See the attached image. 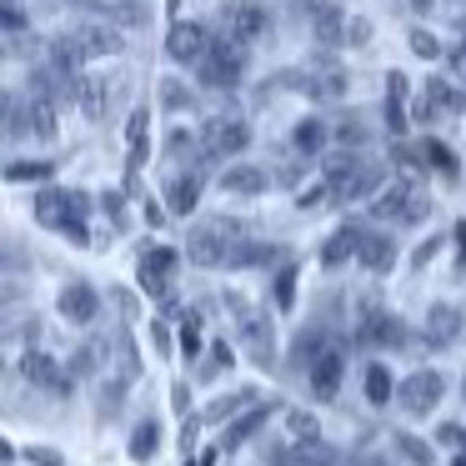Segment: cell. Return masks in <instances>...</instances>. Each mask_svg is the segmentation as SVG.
<instances>
[{
    "mask_svg": "<svg viewBox=\"0 0 466 466\" xmlns=\"http://www.w3.org/2000/svg\"><path fill=\"white\" fill-rule=\"evenodd\" d=\"M236 241H241V226L236 221H201L186 231V261L201 266V271H231Z\"/></svg>",
    "mask_w": 466,
    "mask_h": 466,
    "instance_id": "6da1fadb",
    "label": "cell"
},
{
    "mask_svg": "<svg viewBox=\"0 0 466 466\" xmlns=\"http://www.w3.org/2000/svg\"><path fill=\"white\" fill-rule=\"evenodd\" d=\"M191 71H196V86H206V91H236L246 76V46L231 41V35H216V46Z\"/></svg>",
    "mask_w": 466,
    "mask_h": 466,
    "instance_id": "7a4b0ae2",
    "label": "cell"
},
{
    "mask_svg": "<svg viewBox=\"0 0 466 466\" xmlns=\"http://www.w3.org/2000/svg\"><path fill=\"white\" fill-rule=\"evenodd\" d=\"M35 221L51 226V231H66L81 246L86 241V196L66 191V186H46V191H35Z\"/></svg>",
    "mask_w": 466,
    "mask_h": 466,
    "instance_id": "3957f363",
    "label": "cell"
},
{
    "mask_svg": "<svg viewBox=\"0 0 466 466\" xmlns=\"http://www.w3.org/2000/svg\"><path fill=\"white\" fill-rule=\"evenodd\" d=\"M446 391H451L446 371H431V366H416V371H406L401 381H396V406H401L406 416H431L436 406L446 401Z\"/></svg>",
    "mask_w": 466,
    "mask_h": 466,
    "instance_id": "277c9868",
    "label": "cell"
},
{
    "mask_svg": "<svg viewBox=\"0 0 466 466\" xmlns=\"http://www.w3.org/2000/svg\"><path fill=\"white\" fill-rule=\"evenodd\" d=\"M431 201L416 181H386V191L371 201V216L376 221H396V226H421Z\"/></svg>",
    "mask_w": 466,
    "mask_h": 466,
    "instance_id": "5b68a950",
    "label": "cell"
},
{
    "mask_svg": "<svg viewBox=\"0 0 466 466\" xmlns=\"http://www.w3.org/2000/svg\"><path fill=\"white\" fill-rule=\"evenodd\" d=\"M356 341L371 346V351H406L411 346V326L396 311H386V306H366L356 316Z\"/></svg>",
    "mask_w": 466,
    "mask_h": 466,
    "instance_id": "8992f818",
    "label": "cell"
},
{
    "mask_svg": "<svg viewBox=\"0 0 466 466\" xmlns=\"http://www.w3.org/2000/svg\"><path fill=\"white\" fill-rule=\"evenodd\" d=\"M266 466H341V451L326 436H311V441L281 436V441H266Z\"/></svg>",
    "mask_w": 466,
    "mask_h": 466,
    "instance_id": "52a82bcc",
    "label": "cell"
},
{
    "mask_svg": "<svg viewBox=\"0 0 466 466\" xmlns=\"http://www.w3.org/2000/svg\"><path fill=\"white\" fill-rule=\"evenodd\" d=\"M101 291H96L91 281H66L61 291H56V311H61V321H71L76 331H91L96 321H101Z\"/></svg>",
    "mask_w": 466,
    "mask_h": 466,
    "instance_id": "ba28073f",
    "label": "cell"
},
{
    "mask_svg": "<svg viewBox=\"0 0 466 466\" xmlns=\"http://www.w3.org/2000/svg\"><path fill=\"white\" fill-rule=\"evenodd\" d=\"M236 341H241V351H251L256 366H276V326L266 311H236Z\"/></svg>",
    "mask_w": 466,
    "mask_h": 466,
    "instance_id": "9c48e42d",
    "label": "cell"
},
{
    "mask_svg": "<svg viewBox=\"0 0 466 466\" xmlns=\"http://www.w3.org/2000/svg\"><path fill=\"white\" fill-rule=\"evenodd\" d=\"M216 186H221V196H231V201H261L276 186V171H266V166H256V161H231L216 176Z\"/></svg>",
    "mask_w": 466,
    "mask_h": 466,
    "instance_id": "30bf717a",
    "label": "cell"
},
{
    "mask_svg": "<svg viewBox=\"0 0 466 466\" xmlns=\"http://www.w3.org/2000/svg\"><path fill=\"white\" fill-rule=\"evenodd\" d=\"M211 46H216V35H211V25H201V21H171V31H166V56H171L176 66H196Z\"/></svg>",
    "mask_w": 466,
    "mask_h": 466,
    "instance_id": "8fae6325",
    "label": "cell"
},
{
    "mask_svg": "<svg viewBox=\"0 0 466 466\" xmlns=\"http://www.w3.org/2000/svg\"><path fill=\"white\" fill-rule=\"evenodd\" d=\"M201 146L216 151V156H241L246 146H251V126H246L241 116H206Z\"/></svg>",
    "mask_w": 466,
    "mask_h": 466,
    "instance_id": "7c38bea8",
    "label": "cell"
},
{
    "mask_svg": "<svg viewBox=\"0 0 466 466\" xmlns=\"http://www.w3.org/2000/svg\"><path fill=\"white\" fill-rule=\"evenodd\" d=\"M221 25H226V35L231 41H261L266 31H271V11H266L261 0H231L226 5V15H221Z\"/></svg>",
    "mask_w": 466,
    "mask_h": 466,
    "instance_id": "4fadbf2b",
    "label": "cell"
},
{
    "mask_svg": "<svg viewBox=\"0 0 466 466\" xmlns=\"http://www.w3.org/2000/svg\"><path fill=\"white\" fill-rule=\"evenodd\" d=\"M306 381H311V396L316 401H336V396H341V381H346V346H326L321 351V361L311 366V371H306Z\"/></svg>",
    "mask_w": 466,
    "mask_h": 466,
    "instance_id": "5bb4252c",
    "label": "cell"
},
{
    "mask_svg": "<svg viewBox=\"0 0 466 466\" xmlns=\"http://www.w3.org/2000/svg\"><path fill=\"white\" fill-rule=\"evenodd\" d=\"M291 146L306 156V161H321L326 151L336 146V131H331V116H321V111H311V116H301V121L291 126Z\"/></svg>",
    "mask_w": 466,
    "mask_h": 466,
    "instance_id": "9a60e30c",
    "label": "cell"
},
{
    "mask_svg": "<svg viewBox=\"0 0 466 466\" xmlns=\"http://www.w3.org/2000/svg\"><path fill=\"white\" fill-rule=\"evenodd\" d=\"M76 41H81L86 61H111V56L126 51V31L116 21H106V15L96 25H81V31H76Z\"/></svg>",
    "mask_w": 466,
    "mask_h": 466,
    "instance_id": "2e32d148",
    "label": "cell"
},
{
    "mask_svg": "<svg viewBox=\"0 0 466 466\" xmlns=\"http://www.w3.org/2000/svg\"><path fill=\"white\" fill-rule=\"evenodd\" d=\"M326 346H331V331H326L321 321L301 326V331L291 336V346H286V366H291V371H311V366L321 361Z\"/></svg>",
    "mask_w": 466,
    "mask_h": 466,
    "instance_id": "e0dca14e",
    "label": "cell"
},
{
    "mask_svg": "<svg viewBox=\"0 0 466 466\" xmlns=\"http://www.w3.org/2000/svg\"><path fill=\"white\" fill-rule=\"evenodd\" d=\"M361 236H366V226H361V221H346V226H336V231L321 241V251H316V261H321L326 271H336V266L356 261V251H361Z\"/></svg>",
    "mask_w": 466,
    "mask_h": 466,
    "instance_id": "ac0fdd59",
    "label": "cell"
},
{
    "mask_svg": "<svg viewBox=\"0 0 466 466\" xmlns=\"http://www.w3.org/2000/svg\"><path fill=\"white\" fill-rule=\"evenodd\" d=\"M261 406V386H236V391H221L211 406L201 411V426H221V421H236L241 411Z\"/></svg>",
    "mask_w": 466,
    "mask_h": 466,
    "instance_id": "d6986e66",
    "label": "cell"
},
{
    "mask_svg": "<svg viewBox=\"0 0 466 466\" xmlns=\"http://www.w3.org/2000/svg\"><path fill=\"white\" fill-rule=\"evenodd\" d=\"M386 191V166L381 161H371L366 156L361 166H356V176L341 186V206H361V201H376V196Z\"/></svg>",
    "mask_w": 466,
    "mask_h": 466,
    "instance_id": "ffe728a7",
    "label": "cell"
},
{
    "mask_svg": "<svg viewBox=\"0 0 466 466\" xmlns=\"http://www.w3.org/2000/svg\"><path fill=\"white\" fill-rule=\"evenodd\" d=\"M201 191H206L201 166H196V171L171 176V186H166V211H171V216H196V206H201Z\"/></svg>",
    "mask_w": 466,
    "mask_h": 466,
    "instance_id": "44dd1931",
    "label": "cell"
},
{
    "mask_svg": "<svg viewBox=\"0 0 466 466\" xmlns=\"http://www.w3.org/2000/svg\"><path fill=\"white\" fill-rule=\"evenodd\" d=\"M356 266L371 276H386L396 266V236L391 231H366L361 236V251H356Z\"/></svg>",
    "mask_w": 466,
    "mask_h": 466,
    "instance_id": "7402d4cb",
    "label": "cell"
},
{
    "mask_svg": "<svg viewBox=\"0 0 466 466\" xmlns=\"http://www.w3.org/2000/svg\"><path fill=\"white\" fill-rule=\"evenodd\" d=\"M461 331H466L461 306L436 301L431 311H426V341H431V346H451V341H461Z\"/></svg>",
    "mask_w": 466,
    "mask_h": 466,
    "instance_id": "603a6c76",
    "label": "cell"
},
{
    "mask_svg": "<svg viewBox=\"0 0 466 466\" xmlns=\"http://www.w3.org/2000/svg\"><path fill=\"white\" fill-rule=\"evenodd\" d=\"M171 271H176V251H146L136 266V281L146 296H166L171 291Z\"/></svg>",
    "mask_w": 466,
    "mask_h": 466,
    "instance_id": "cb8c5ba5",
    "label": "cell"
},
{
    "mask_svg": "<svg viewBox=\"0 0 466 466\" xmlns=\"http://www.w3.org/2000/svg\"><path fill=\"white\" fill-rule=\"evenodd\" d=\"M156 106H161V116H191L196 106H201V96H196V86L181 81V76H161V86H156Z\"/></svg>",
    "mask_w": 466,
    "mask_h": 466,
    "instance_id": "d4e9b609",
    "label": "cell"
},
{
    "mask_svg": "<svg viewBox=\"0 0 466 466\" xmlns=\"http://www.w3.org/2000/svg\"><path fill=\"white\" fill-rule=\"evenodd\" d=\"M346 21H351V15H346L336 0H321L311 11V35L321 46H346Z\"/></svg>",
    "mask_w": 466,
    "mask_h": 466,
    "instance_id": "484cf974",
    "label": "cell"
},
{
    "mask_svg": "<svg viewBox=\"0 0 466 466\" xmlns=\"http://www.w3.org/2000/svg\"><path fill=\"white\" fill-rule=\"evenodd\" d=\"M311 101H321V106H331V101H346V91H351V76L341 71V66H321V71L311 76V81L301 86Z\"/></svg>",
    "mask_w": 466,
    "mask_h": 466,
    "instance_id": "4316f807",
    "label": "cell"
},
{
    "mask_svg": "<svg viewBox=\"0 0 466 466\" xmlns=\"http://www.w3.org/2000/svg\"><path fill=\"white\" fill-rule=\"evenodd\" d=\"M25 376H31L35 386H46V391H56V396L71 391V376H66L61 361H56V356H46V351H31V356H25Z\"/></svg>",
    "mask_w": 466,
    "mask_h": 466,
    "instance_id": "83f0119b",
    "label": "cell"
},
{
    "mask_svg": "<svg viewBox=\"0 0 466 466\" xmlns=\"http://www.w3.org/2000/svg\"><path fill=\"white\" fill-rule=\"evenodd\" d=\"M331 131H336V146H351V151H366L371 146V121L366 116H356V111H336L331 116Z\"/></svg>",
    "mask_w": 466,
    "mask_h": 466,
    "instance_id": "f1b7e54d",
    "label": "cell"
},
{
    "mask_svg": "<svg viewBox=\"0 0 466 466\" xmlns=\"http://www.w3.org/2000/svg\"><path fill=\"white\" fill-rule=\"evenodd\" d=\"M361 391H366V401H371V406H391V401H396V376H391V366L366 361V366H361Z\"/></svg>",
    "mask_w": 466,
    "mask_h": 466,
    "instance_id": "f546056e",
    "label": "cell"
},
{
    "mask_svg": "<svg viewBox=\"0 0 466 466\" xmlns=\"http://www.w3.org/2000/svg\"><path fill=\"white\" fill-rule=\"evenodd\" d=\"M271 406H251V411H246V416H236V421L231 426H226V446H231V451H236V446H246V441H251V436H261L266 431V426H271Z\"/></svg>",
    "mask_w": 466,
    "mask_h": 466,
    "instance_id": "4dcf8cb0",
    "label": "cell"
},
{
    "mask_svg": "<svg viewBox=\"0 0 466 466\" xmlns=\"http://www.w3.org/2000/svg\"><path fill=\"white\" fill-rule=\"evenodd\" d=\"M25 121H31V136L41 146H51L56 136H61V126H56V101H46V96H31V101H25Z\"/></svg>",
    "mask_w": 466,
    "mask_h": 466,
    "instance_id": "1f68e13d",
    "label": "cell"
},
{
    "mask_svg": "<svg viewBox=\"0 0 466 466\" xmlns=\"http://www.w3.org/2000/svg\"><path fill=\"white\" fill-rule=\"evenodd\" d=\"M106 351H111L106 341H81V346L71 351V361H66V371H71V376H81V381H91V376H101Z\"/></svg>",
    "mask_w": 466,
    "mask_h": 466,
    "instance_id": "d6a6232c",
    "label": "cell"
},
{
    "mask_svg": "<svg viewBox=\"0 0 466 466\" xmlns=\"http://www.w3.org/2000/svg\"><path fill=\"white\" fill-rule=\"evenodd\" d=\"M106 21H116L121 31H141V25H151V5L146 0H106Z\"/></svg>",
    "mask_w": 466,
    "mask_h": 466,
    "instance_id": "836d02e7",
    "label": "cell"
},
{
    "mask_svg": "<svg viewBox=\"0 0 466 466\" xmlns=\"http://www.w3.org/2000/svg\"><path fill=\"white\" fill-rule=\"evenodd\" d=\"M276 261V246L271 241H236V261H231V271H256V266H271Z\"/></svg>",
    "mask_w": 466,
    "mask_h": 466,
    "instance_id": "e575fe53",
    "label": "cell"
},
{
    "mask_svg": "<svg viewBox=\"0 0 466 466\" xmlns=\"http://www.w3.org/2000/svg\"><path fill=\"white\" fill-rule=\"evenodd\" d=\"M156 451H161V421L146 416V421L131 431V456H136V461H151Z\"/></svg>",
    "mask_w": 466,
    "mask_h": 466,
    "instance_id": "d590c367",
    "label": "cell"
},
{
    "mask_svg": "<svg viewBox=\"0 0 466 466\" xmlns=\"http://www.w3.org/2000/svg\"><path fill=\"white\" fill-rule=\"evenodd\" d=\"M106 91H111V86H106L101 76H81V96H76V106H81L91 121H101L106 116Z\"/></svg>",
    "mask_w": 466,
    "mask_h": 466,
    "instance_id": "8d00e7d4",
    "label": "cell"
},
{
    "mask_svg": "<svg viewBox=\"0 0 466 466\" xmlns=\"http://www.w3.org/2000/svg\"><path fill=\"white\" fill-rule=\"evenodd\" d=\"M391 441H396V456H401L406 466H436L431 446H426V441H421V436H416V431H396Z\"/></svg>",
    "mask_w": 466,
    "mask_h": 466,
    "instance_id": "74e56055",
    "label": "cell"
},
{
    "mask_svg": "<svg viewBox=\"0 0 466 466\" xmlns=\"http://www.w3.org/2000/svg\"><path fill=\"white\" fill-rule=\"evenodd\" d=\"M281 431L291 436V441H311V436H321V426H316L311 411H301V406H286V411H281Z\"/></svg>",
    "mask_w": 466,
    "mask_h": 466,
    "instance_id": "f35d334b",
    "label": "cell"
},
{
    "mask_svg": "<svg viewBox=\"0 0 466 466\" xmlns=\"http://www.w3.org/2000/svg\"><path fill=\"white\" fill-rule=\"evenodd\" d=\"M126 376H111V381H101V406H96V416H101V421H116V411H121L126 406Z\"/></svg>",
    "mask_w": 466,
    "mask_h": 466,
    "instance_id": "ab89813d",
    "label": "cell"
},
{
    "mask_svg": "<svg viewBox=\"0 0 466 466\" xmlns=\"http://www.w3.org/2000/svg\"><path fill=\"white\" fill-rule=\"evenodd\" d=\"M271 301L281 306V311H291V306H296V261H286L281 271L271 276Z\"/></svg>",
    "mask_w": 466,
    "mask_h": 466,
    "instance_id": "60d3db41",
    "label": "cell"
},
{
    "mask_svg": "<svg viewBox=\"0 0 466 466\" xmlns=\"http://www.w3.org/2000/svg\"><path fill=\"white\" fill-rule=\"evenodd\" d=\"M21 136H31V121H25V101H21V96H5V141H21Z\"/></svg>",
    "mask_w": 466,
    "mask_h": 466,
    "instance_id": "b9f144b4",
    "label": "cell"
},
{
    "mask_svg": "<svg viewBox=\"0 0 466 466\" xmlns=\"http://www.w3.org/2000/svg\"><path fill=\"white\" fill-rule=\"evenodd\" d=\"M421 156H426V166H431V171H441L446 181H456V151H451V146L426 141V146H421Z\"/></svg>",
    "mask_w": 466,
    "mask_h": 466,
    "instance_id": "7bdbcfd3",
    "label": "cell"
},
{
    "mask_svg": "<svg viewBox=\"0 0 466 466\" xmlns=\"http://www.w3.org/2000/svg\"><path fill=\"white\" fill-rule=\"evenodd\" d=\"M51 171H56V161H11L5 166V181H15V186L21 181H46Z\"/></svg>",
    "mask_w": 466,
    "mask_h": 466,
    "instance_id": "ee69618b",
    "label": "cell"
},
{
    "mask_svg": "<svg viewBox=\"0 0 466 466\" xmlns=\"http://www.w3.org/2000/svg\"><path fill=\"white\" fill-rule=\"evenodd\" d=\"M406 41H411V51L421 56V61H441V41H436L426 25H411V35H406Z\"/></svg>",
    "mask_w": 466,
    "mask_h": 466,
    "instance_id": "f6af8a7d",
    "label": "cell"
},
{
    "mask_svg": "<svg viewBox=\"0 0 466 466\" xmlns=\"http://www.w3.org/2000/svg\"><path fill=\"white\" fill-rule=\"evenodd\" d=\"M346 46H356V51L371 46V21H366V15H351V21H346Z\"/></svg>",
    "mask_w": 466,
    "mask_h": 466,
    "instance_id": "bcb514c9",
    "label": "cell"
},
{
    "mask_svg": "<svg viewBox=\"0 0 466 466\" xmlns=\"http://www.w3.org/2000/svg\"><path fill=\"white\" fill-rule=\"evenodd\" d=\"M181 351H186V356H196V351H201V331H196V311H186V321H181Z\"/></svg>",
    "mask_w": 466,
    "mask_h": 466,
    "instance_id": "7dc6e473",
    "label": "cell"
},
{
    "mask_svg": "<svg viewBox=\"0 0 466 466\" xmlns=\"http://www.w3.org/2000/svg\"><path fill=\"white\" fill-rule=\"evenodd\" d=\"M196 141H201V136H186V131H171V136H166V141H161V151H166V156H186V151H191Z\"/></svg>",
    "mask_w": 466,
    "mask_h": 466,
    "instance_id": "c3c4849f",
    "label": "cell"
},
{
    "mask_svg": "<svg viewBox=\"0 0 466 466\" xmlns=\"http://www.w3.org/2000/svg\"><path fill=\"white\" fill-rule=\"evenodd\" d=\"M431 106H446V111H456L461 106V96L451 91V86H441V81H431Z\"/></svg>",
    "mask_w": 466,
    "mask_h": 466,
    "instance_id": "681fc988",
    "label": "cell"
},
{
    "mask_svg": "<svg viewBox=\"0 0 466 466\" xmlns=\"http://www.w3.org/2000/svg\"><path fill=\"white\" fill-rule=\"evenodd\" d=\"M101 201H106V216H111L116 226H126V196L121 191H106Z\"/></svg>",
    "mask_w": 466,
    "mask_h": 466,
    "instance_id": "f907efd6",
    "label": "cell"
},
{
    "mask_svg": "<svg viewBox=\"0 0 466 466\" xmlns=\"http://www.w3.org/2000/svg\"><path fill=\"white\" fill-rule=\"evenodd\" d=\"M301 176H306V166H281V171H276V186H281V191H296Z\"/></svg>",
    "mask_w": 466,
    "mask_h": 466,
    "instance_id": "816d5d0a",
    "label": "cell"
},
{
    "mask_svg": "<svg viewBox=\"0 0 466 466\" xmlns=\"http://www.w3.org/2000/svg\"><path fill=\"white\" fill-rule=\"evenodd\" d=\"M151 341H156V351H161V361H166V356H171V326L151 321Z\"/></svg>",
    "mask_w": 466,
    "mask_h": 466,
    "instance_id": "f5cc1de1",
    "label": "cell"
},
{
    "mask_svg": "<svg viewBox=\"0 0 466 466\" xmlns=\"http://www.w3.org/2000/svg\"><path fill=\"white\" fill-rule=\"evenodd\" d=\"M146 121H151V116H146V106H141V111L131 116V151L136 156H141V141H146Z\"/></svg>",
    "mask_w": 466,
    "mask_h": 466,
    "instance_id": "db71d44e",
    "label": "cell"
},
{
    "mask_svg": "<svg viewBox=\"0 0 466 466\" xmlns=\"http://www.w3.org/2000/svg\"><path fill=\"white\" fill-rule=\"evenodd\" d=\"M171 406H176L181 416L191 411V386H186V381H176V386H171Z\"/></svg>",
    "mask_w": 466,
    "mask_h": 466,
    "instance_id": "11a10c76",
    "label": "cell"
},
{
    "mask_svg": "<svg viewBox=\"0 0 466 466\" xmlns=\"http://www.w3.org/2000/svg\"><path fill=\"white\" fill-rule=\"evenodd\" d=\"M436 251H441V236H431V241H426V246H421V251H416V256H411V266H426V261H431V256H436Z\"/></svg>",
    "mask_w": 466,
    "mask_h": 466,
    "instance_id": "9f6ffc18",
    "label": "cell"
},
{
    "mask_svg": "<svg viewBox=\"0 0 466 466\" xmlns=\"http://www.w3.org/2000/svg\"><path fill=\"white\" fill-rule=\"evenodd\" d=\"M396 5H406V11H411V15H426V11H436L441 0H396Z\"/></svg>",
    "mask_w": 466,
    "mask_h": 466,
    "instance_id": "6f0895ef",
    "label": "cell"
},
{
    "mask_svg": "<svg viewBox=\"0 0 466 466\" xmlns=\"http://www.w3.org/2000/svg\"><path fill=\"white\" fill-rule=\"evenodd\" d=\"M111 301L121 306L126 316H136V296H131V291H121V286H116V291H111Z\"/></svg>",
    "mask_w": 466,
    "mask_h": 466,
    "instance_id": "680465c9",
    "label": "cell"
},
{
    "mask_svg": "<svg viewBox=\"0 0 466 466\" xmlns=\"http://www.w3.org/2000/svg\"><path fill=\"white\" fill-rule=\"evenodd\" d=\"M211 361L221 366V371H226V366H236V361H231V346H226V341H216V346H211Z\"/></svg>",
    "mask_w": 466,
    "mask_h": 466,
    "instance_id": "91938a15",
    "label": "cell"
},
{
    "mask_svg": "<svg viewBox=\"0 0 466 466\" xmlns=\"http://www.w3.org/2000/svg\"><path fill=\"white\" fill-rule=\"evenodd\" d=\"M346 466H391V461H386V456H376V451H366V456H351Z\"/></svg>",
    "mask_w": 466,
    "mask_h": 466,
    "instance_id": "94428289",
    "label": "cell"
},
{
    "mask_svg": "<svg viewBox=\"0 0 466 466\" xmlns=\"http://www.w3.org/2000/svg\"><path fill=\"white\" fill-rule=\"evenodd\" d=\"M461 406H466V381H461Z\"/></svg>",
    "mask_w": 466,
    "mask_h": 466,
    "instance_id": "6125c7cd",
    "label": "cell"
},
{
    "mask_svg": "<svg viewBox=\"0 0 466 466\" xmlns=\"http://www.w3.org/2000/svg\"><path fill=\"white\" fill-rule=\"evenodd\" d=\"M166 5H181V0H166Z\"/></svg>",
    "mask_w": 466,
    "mask_h": 466,
    "instance_id": "be15d7a7",
    "label": "cell"
},
{
    "mask_svg": "<svg viewBox=\"0 0 466 466\" xmlns=\"http://www.w3.org/2000/svg\"><path fill=\"white\" fill-rule=\"evenodd\" d=\"M461 441H466V431H461Z\"/></svg>",
    "mask_w": 466,
    "mask_h": 466,
    "instance_id": "e7e4bbea",
    "label": "cell"
}]
</instances>
